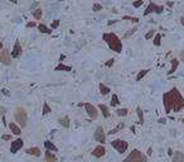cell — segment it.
Returning <instances> with one entry per match:
<instances>
[{
    "instance_id": "cell-12",
    "label": "cell",
    "mask_w": 184,
    "mask_h": 162,
    "mask_svg": "<svg viewBox=\"0 0 184 162\" xmlns=\"http://www.w3.org/2000/svg\"><path fill=\"white\" fill-rule=\"evenodd\" d=\"M105 153H106V148L103 147V144H100V146L95 147V148H93V151H92V156H95L97 158L105 156Z\"/></svg>"
},
{
    "instance_id": "cell-48",
    "label": "cell",
    "mask_w": 184,
    "mask_h": 162,
    "mask_svg": "<svg viewBox=\"0 0 184 162\" xmlns=\"http://www.w3.org/2000/svg\"><path fill=\"white\" fill-rule=\"evenodd\" d=\"M159 123H163V124H164V123H165V119H164V118H163V119H159Z\"/></svg>"
},
{
    "instance_id": "cell-52",
    "label": "cell",
    "mask_w": 184,
    "mask_h": 162,
    "mask_svg": "<svg viewBox=\"0 0 184 162\" xmlns=\"http://www.w3.org/2000/svg\"><path fill=\"white\" fill-rule=\"evenodd\" d=\"M58 1H63V0H58Z\"/></svg>"
},
{
    "instance_id": "cell-3",
    "label": "cell",
    "mask_w": 184,
    "mask_h": 162,
    "mask_svg": "<svg viewBox=\"0 0 184 162\" xmlns=\"http://www.w3.org/2000/svg\"><path fill=\"white\" fill-rule=\"evenodd\" d=\"M122 162H148V158L146 156L139 150H133V152L129 153Z\"/></svg>"
},
{
    "instance_id": "cell-17",
    "label": "cell",
    "mask_w": 184,
    "mask_h": 162,
    "mask_svg": "<svg viewBox=\"0 0 184 162\" xmlns=\"http://www.w3.org/2000/svg\"><path fill=\"white\" fill-rule=\"evenodd\" d=\"M178 66H179V61L176 60V58H173L172 60V67H170V70L168 71V75L174 74V72L176 71V68H178Z\"/></svg>"
},
{
    "instance_id": "cell-37",
    "label": "cell",
    "mask_w": 184,
    "mask_h": 162,
    "mask_svg": "<svg viewBox=\"0 0 184 162\" xmlns=\"http://www.w3.org/2000/svg\"><path fill=\"white\" fill-rule=\"evenodd\" d=\"M114 62H115V60H114V58H111V60H109V61H107L106 62V67H111V66H112V65H114Z\"/></svg>"
},
{
    "instance_id": "cell-35",
    "label": "cell",
    "mask_w": 184,
    "mask_h": 162,
    "mask_svg": "<svg viewBox=\"0 0 184 162\" xmlns=\"http://www.w3.org/2000/svg\"><path fill=\"white\" fill-rule=\"evenodd\" d=\"M58 27H60V19H55L54 22L52 23V27H51V28H52V29H57Z\"/></svg>"
},
{
    "instance_id": "cell-21",
    "label": "cell",
    "mask_w": 184,
    "mask_h": 162,
    "mask_svg": "<svg viewBox=\"0 0 184 162\" xmlns=\"http://www.w3.org/2000/svg\"><path fill=\"white\" fill-rule=\"evenodd\" d=\"M55 71H67V72H69V71H72V67L71 66H67V65H63L61 62V63L55 67Z\"/></svg>"
},
{
    "instance_id": "cell-13",
    "label": "cell",
    "mask_w": 184,
    "mask_h": 162,
    "mask_svg": "<svg viewBox=\"0 0 184 162\" xmlns=\"http://www.w3.org/2000/svg\"><path fill=\"white\" fill-rule=\"evenodd\" d=\"M173 162H184V153L180 152V151H175L173 152Z\"/></svg>"
},
{
    "instance_id": "cell-42",
    "label": "cell",
    "mask_w": 184,
    "mask_h": 162,
    "mask_svg": "<svg viewBox=\"0 0 184 162\" xmlns=\"http://www.w3.org/2000/svg\"><path fill=\"white\" fill-rule=\"evenodd\" d=\"M3 94H4V95H6V96H9V91L8 90H6V89H3Z\"/></svg>"
},
{
    "instance_id": "cell-49",
    "label": "cell",
    "mask_w": 184,
    "mask_h": 162,
    "mask_svg": "<svg viewBox=\"0 0 184 162\" xmlns=\"http://www.w3.org/2000/svg\"><path fill=\"white\" fill-rule=\"evenodd\" d=\"M3 48H4V46H3V42H1V41H0V51H1Z\"/></svg>"
},
{
    "instance_id": "cell-5",
    "label": "cell",
    "mask_w": 184,
    "mask_h": 162,
    "mask_svg": "<svg viewBox=\"0 0 184 162\" xmlns=\"http://www.w3.org/2000/svg\"><path fill=\"white\" fill-rule=\"evenodd\" d=\"M112 144V147L115 148L119 153H125L127 151V148H129V143L126 142V141H122V139H115L111 142Z\"/></svg>"
},
{
    "instance_id": "cell-2",
    "label": "cell",
    "mask_w": 184,
    "mask_h": 162,
    "mask_svg": "<svg viewBox=\"0 0 184 162\" xmlns=\"http://www.w3.org/2000/svg\"><path fill=\"white\" fill-rule=\"evenodd\" d=\"M102 38L107 43V46H109L112 51H115L116 53L122 52V42H121V39L115 33H103Z\"/></svg>"
},
{
    "instance_id": "cell-6",
    "label": "cell",
    "mask_w": 184,
    "mask_h": 162,
    "mask_svg": "<svg viewBox=\"0 0 184 162\" xmlns=\"http://www.w3.org/2000/svg\"><path fill=\"white\" fill-rule=\"evenodd\" d=\"M93 138H95V141H97L100 144H105L106 142V134L105 132H103V128L101 125H98L95 130V134H93Z\"/></svg>"
},
{
    "instance_id": "cell-36",
    "label": "cell",
    "mask_w": 184,
    "mask_h": 162,
    "mask_svg": "<svg viewBox=\"0 0 184 162\" xmlns=\"http://www.w3.org/2000/svg\"><path fill=\"white\" fill-rule=\"evenodd\" d=\"M143 3H144L143 0H137V1H134L133 3V5L135 6V8H140V6L143 5Z\"/></svg>"
},
{
    "instance_id": "cell-30",
    "label": "cell",
    "mask_w": 184,
    "mask_h": 162,
    "mask_svg": "<svg viewBox=\"0 0 184 162\" xmlns=\"http://www.w3.org/2000/svg\"><path fill=\"white\" fill-rule=\"evenodd\" d=\"M149 72V70H141V71H139V74H137V76H136V81H140L141 79H143L145 75H146Z\"/></svg>"
},
{
    "instance_id": "cell-1",
    "label": "cell",
    "mask_w": 184,
    "mask_h": 162,
    "mask_svg": "<svg viewBox=\"0 0 184 162\" xmlns=\"http://www.w3.org/2000/svg\"><path fill=\"white\" fill-rule=\"evenodd\" d=\"M163 104L166 114H169L170 112L178 113L184 108V98L178 89L173 88L163 95Z\"/></svg>"
},
{
    "instance_id": "cell-29",
    "label": "cell",
    "mask_w": 184,
    "mask_h": 162,
    "mask_svg": "<svg viewBox=\"0 0 184 162\" xmlns=\"http://www.w3.org/2000/svg\"><path fill=\"white\" fill-rule=\"evenodd\" d=\"M42 15H43V10H42V9H37V10H34V12H33V17L36 19H40Z\"/></svg>"
},
{
    "instance_id": "cell-27",
    "label": "cell",
    "mask_w": 184,
    "mask_h": 162,
    "mask_svg": "<svg viewBox=\"0 0 184 162\" xmlns=\"http://www.w3.org/2000/svg\"><path fill=\"white\" fill-rule=\"evenodd\" d=\"M116 114L119 117H126L127 114H129V110H127L126 108H122V109H117L116 110Z\"/></svg>"
},
{
    "instance_id": "cell-25",
    "label": "cell",
    "mask_w": 184,
    "mask_h": 162,
    "mask_svg": "<svg viewBox=\"0 0 184 162\" xmlns=\"http://www.w3.org/2000/svg\"><path fill=\"white\" fill-rule=\"evenodd\" d=\"M110 91H111V89L109 88V86H106L103 84H100V92H101L102 95H107Z\"/></svg>"
},
{
    "instance_id": "cell-34",
    "label": "cell",
    "mask_w": 184,
    "mask_h": 162,
    "mask_svg": "<svg viewBox=\"0 0 184 162\" xmlns=\"http://www.w3.org/2000/svg\"><path fill=\"white\" fill-rule=\"evenodd\" d=\"M92 10L93 12H100V10H102V5L101 4H93Z\"/></svg>"
},
{
    "instance_id": "cell-20",
    "label": "cell",
    "mask_w": 184,
    "mask_h": 162,
    "mask_svg": "<svg viewBox=\"0 0 184 162\" xmlns=\"http://www.w3.org/2000/svg\"><path fill=\"white\" fill-rule=\"evenodd\" d=\"M46 161L47 162H55V161H57V157L52 153V151L47 150V152H46Z\"/></svg>"
},
{
    "instance_id": "cell-47",
    "label": "cell",
    "mask_w": 184,
    "mask_h": 162,
    "mask_svg": "<svg viewBox=\"0 0 184 162\" xmlns=\"http://www.w3.org/2000/svg\"><path fill=\"white\" fill-rule=\"evenodd\" d=\"M10 3H13V4H18V0H9Z\"/></svg>"
},
{
    "instance_id": "cell-23",
    "label": "cell",
    "mask_w": 184,
    "mask_h": 162,
    "mask_svg": "<svg viewBox=\"0 0 184 162\" xmlns=\"http://www.w3.org/2000/svg\"><path fill=\"white\" fill-rule=\"evenodd\" d=\"M51 112H52L51 106L48 105L47 101H44V103H43V109H42V114H43V115H47V114H49Z\"/></svg>"
},
{
    "instance_id": "cell-38",
    "label": "cell",
    "mask_w": 184,
    "mask_h": 162,
    "mask_svg": "<svg viewBox=\"0 0 184 162\" xmlns=\"http://www.w3.org/2000/svg\"><path fill=\"white\" fill-rule=\"evenodd\" d=\"M27 27L28 28H34V27H37V23L36 22H29V23H27Z\"/></svg>"
},
{
    "instance_id": "cell-15",
    "label": "cell",
    "mask_w": 184,
    "mask_h": 162,
    "mask_svg": "<svg viewBox=\"0 0 184 162\" xmlns=\"http://www.w3.org/2000/svg\"><path fill=\"white\" fill-rule=\"evenodd\" d=\"M9 128L12 130L13 134H15V136H19L20 133H22V129H20L19 125H16L15 123H9Z\"/></svg>"
},
{
    "instance_id": "cell-7",
    "label": "cell",
    "mask_w": 184,
    "mask_h": 162,
    "mask_svg": "<svg viewBox=\"0 0 184 162\" xmlns=\"http://www.w3.org/2000/svg\"><path fill=\"white\" fill-rule=\"evenodd\" d=\"M163 12H164V6L157 5V4H154V3H150V4L148 5L146 10L144 12V15H149L150 13H157V14H161Z\"/></svg>"
},
{
    "instance_id": "cell-9",
    "label": "cell",
    "mask_w": 184,
    "mask_h": 162,
    "mask_svg": "<svg viewBox=\"0 0 184 162\" xmlns=\"http://www.w3.org/2000/svg\"><path fill=\"white\" fill-rule=\"evenodd\" d=\"M0 62L6 65V66H9V65L12 63V56H10V51L9 50L3 48V50L0 51Z\"/></svg>"
},
{
    "instance_id": "cell-24",
    "label": "cell",
    "mask_w": 184,
    "mask_h": 162,
    "mask_svg": "<svg viewBox=\"0 0 184 162\" xmlns=\"http://www.w3.org/2000/svg\"><path fill=\"white\" fill-rule=\"evenodd\" d=\"M136 114H137V118H139V124H143V123H144V113H143V109H141V108H136Z\"/></svg>"
},
{
    "instance_id": "cell-10",
    "label": "cell",
    "mask_w": 184,
    "mask_h": 162,
    "mask_svg": "<svg viewBox=\"0 0 184 162\" xmlns=\"http://www.w3.org/2000/svg\"><path fill=\"white\" fill-rule=\"evenodd\" d=\"M22 52H23L22 44H20L19 41H15V43H14V47H13V51H12V57H13V58H18V57L22 56Z\"/></svg>"
},
{
    "instance_id": "cell-4",
    "label": "cell",
    "mask_w": 184,
    "mask_h": 162,
    "mask_svg": "<svg viewBox=\"0 0 184 162\" xmlns=\"http://www.w3.org/2000/svg\"><path fill=\"white\" fill-rule=\"evenodd\" d=\"M15 120L19 123V125L24 128V127H27V123H28V114H27V110L22 108V106H19V108H16L15 110Z\"/></svg>"
},
{
    "instance_id": "cell-51",
    "label": "cell",
    "mask_w": 184,
    "mask_h": 162,
    "mask_svg": "<svg viewBox=\"0 0 184 162\" xmlns=\"http://www.w3.org/2000/svg\"><path fill=\"white\" fill-rule=\"evenodd\" d=\"M1 114H3V112H1V109H0V117H1Z\"/></svg>"
},
{
    "instance_id": "cell-43",
    "label": "cell",
    "mask_w": 184,
    "mask_h": 162,
    "mask_svg": "<svg viewBox=\"0 0 184 162\" xmlns=\"http://www.w3.org/2000/svg\"><path fill=\"white\" fill-rule=\"evenodd\" d=\"M168 154H169V156H173V150H172V148H169V151H168Z\"/></svg>"
},
{
    "instance_id": "cell-45",
    "label": "cell",
    "mask_w": 184,
    "mask_h": 162,
    "mask_svg": "<svg viewBox=\"0 0 184 162\" xmlns=\"http://www.w3.org/2000/svg\"><path fill=\"white\" fill-rule=\"evenodd\" d=\"M64 58H66V56H64V54H61V57H60V61L62 62V61L64 60Z\"/></svg>"
},
{
    "instance_id": "cell-32",
    "label": "cell",
    "mask_w": 184,
    "mask_h": 162,
    "mask_svg": "<svg viewBox=\"0 0 184 162\" xmlns=\"http://www.w3.org/2000/svg\"><path fill=\"white\" fill-rule=\"evenodd\" d=\"M161 43V34H155V38H154V44L155 46H160Z\"/></svg>"
},
{
    "instance_id": "cell-22",
    "label": "cell",
    "mask_w": 184,
    "mask_h": 162,
    "mask_svg": "<svg viewBox=\"0 0 184 162\" xmlns=\"http://www.w3.org/2000/svg\"><path fill=\"white\" fill-rule=\"evenodd\" d=\"M44 147H46L47 150H49V151H53V152H57V150H58V148L51 142V141H44Z\"/></svg>"
},
{
    "instance_id": "cell-14",
    "label": "cell",
    "mask_w": 184,
    "mask_h": 162,
    "mask_svg": "<svg viewBox=\"0 0 184 162\" xmlns=\"http://www.w3.org/2000/svg\"><path fill=\"white\" fill-rule=\"evenodd\" d=\"M25 153L32 154V156H36V157H39L40 156V150L38 147H30V148H27L25 150Z\"/></svg>"
},
{
    "instance_id": "cell-16",
    "label": "cell",
    "mask_w": 184,
    "mask_h": 162,
    "mask_svg": "<svg viewBox=\"0 0 184 162\" xmlns=\"http://www.w3.org/2000/svg\"><path fill=\"white\" fill-rule=\"evenodd\" d=\"M58 122H60V124L62 127H64V128H69V117H67V115H64V117H62V118H60L58 119Z\"/></svg>"
},
{
    "instance_id": "cell-31",
    "label": "cell",
    "mask_w": 184,
    "mask_h": 162,
    "mask_svg": "<svg viewBox=\"0 0 184 162\" xmlns=\"http://www.w3.org/2000/svg\"><path fill=\"white\" fill-rule=\"evenodd\" d=\"M136 30H137V27H134L133 29H130L129 32H127V33H126V34H125V36H124V39H127V38H130V37L133 36V34H134L135 32H136Z\"/></svg>"
},
{
    "instance_id": "cell-11",
    "label": "cell",
    "mask_w": 184,
    "mask_h": 162,
    "mask_svg": "<svg viewBox=\"0 0 184 162\" xmlns=\"http://www.w3.org/2000/svg\"><path fill=\"white\" fill-rule=\"evenodd\" d=\"M23 144H24V142H23V139H20V138L13 141L12 146H10V152H12V153H16L20 148L23 147Z\"/></svg>"
},
{
    "instance_id": "cell-44",
    "label": "cell",
    "mask_w": 184,
    "mask_h": 162,
    "mask_svg": "<svg viewBox=\"0 0 184 162\" xmlns=\"http://www.w3.org/2000/svg\"><path fill=\"white\" fill-rule=\"evenodd\" d=\"M148 154H149V156L153 154V148H149V150H148Z\"/></svg>"
},
{
    "instance_id": "cell-28",
    "label": "cell",
    "mask_w": 184,
    "mask_h": 162,
    "mask_svg": "<svg viewBox=\"0 0 184 162\" xmlns=\"http://www.w3.org/2000/svg\"><path fill=\"white\" fill-rule=\"evenodd\" d=\"M124 128H125V124H124V123H120V124H119V125H117V127H116V128L111 129V130H110V132H109V134H115V133H117V132H119V130H120V129H124Z\"/></svg>"
},
{
    "instance_id": "cell-33",
    "label": "cell",
    "mask_w": 184,
    "mask_h": 162,
    "mask_svg": "<svg viewBox=\"0 0 184 162\" xmlns=\"http://www.w3.org/2000/svg\"><path fill=\"white\" fill-rule=\"evenodd\" d=\"M155 34V30L154 29H151V30H149V32L145 34V39H150V38H153V36Z\"/></svg>"
},
{
    "instance_id": "cell-40",
    "label": "cell",
    "mask_w": 184,
    "mask_h": 162,
    "mask_svg": "<svg viewBox=\"0 0 184 162\" xmlns=\"http://www.w3.org/2000/svg\"><path fill=\"white\" fill-rule=\"evenodd\" d=\"M124 19H129V20H133V22H139V19L135 18V17H124Z\"/></svg>"
},
{
    "instance_id": "cell-53",
    "label": "cell",
    "mask_w": 184,
    "mask_h": 162,
    "mask_svg": "<svg viewBox=\"0 0 184 162\" xmlns=\"http://www.w3.org/2000/svg\"><path fill=\"white\" fill-rule=\"evenodd\" d=\"M182 122H183V123H184V119H182Z\"/></svg>"
},
{
    "instance_id": "cell-18",
    "label": "cell",
    "mask_w": 184,
    "mask_h": 162,
    "mask_svg": "<svg viewBox=\"0 0 184 162\" xmlns=\"http://www.w3.org/2000/svg\"><path fill=\"white\" fill-rule=\"evenodd\" d=\"M38 29H39L40 33H44V34H52V32H53V29L48 28V27L44 26V24H39V26H38Z\"/></svg>"
},
{
    "instance_id": "cell-41",
    "label": "cell",
    "mask_w": 184,
    "mask_h": 162,
    "mask_svg": "<svg viewBox=\"0 0 184 162\" xmlns=\"http://www.w3.org/2000/svg\"><path fill=\"white\" fill-rule=\"evenodd\" d=\"M179 57H180V61H182V62H183V63H184V50L182 51V52H180V54H179Z\"/></svg>"
},
{
    "instance_id": "cell-39",
    "label": "cell",
    "mask_w": 184,
    "mask_h": 162,
    "mask_svg": "<svg viewBox=\"0 0 184 162\" xmlns=\"http://www.w3.org/2000/svg\"><path fill=\"white\" fill-rule=\"evenodd\" d=\"M1 138L4 141H10V139H12V136H10V134H3Z\"/></svg>"
},
{
    "instance_id": "cell-50",
    "label": "cell",
    "mask_w": 184,
    "mask_h": 162,
    "mask_svg": "<svg viewBox=\"0 0 184 162\" xmlns=\"http://www.w3.org/2000/svg\"><path fill=\"white\" fill-rule=\"evenodd\" d=\"M78 106H85V103H78Z\"/></svg>"
},
{
    "instance_id": "cell-26",
    "label": "cell",
    "mask_w": 184,
    "mask_h": 162,
    "mask_svg": "<svg viewBox=\"0 0 184 162\" xmlns=\"http://www.w3.org/2000/svg\"><path fill=\"white\" fill-rule=\"evenodd\" d=\"M119 104H120V101H119V96H117V94H112V98H111V105L117 106Z\"/></svg>"
},
{
    "instance_id": "cell-46",
    "label": "cell",
    "mask_w": 184,
    "mask_h": 162,
    "mask_svg": "<svg viewBox=\"0 0 184 162\" xmlns=\"http://www.w3.org/2000/svg\"><path fill=\"white\" fill-rule=\"evenodd\" d=\"M180 24H182V26H184V15L182 17V18H180Z\"/></svg>"
},
{
    "instance_id": "cell-8",
    "label": "cell",
    "mask_w": 184,
    "mask_h": 162,
    "mask_svg": "<svg viewBox=\"0 0 184 162\" xmlns=\"http://www.w3.org/2000/svg\"><path fill=\"white\" fill-rule=\"evenodd\" d=\"M85 109H86V113L88 114L90 118H92V119L98 118V112H97V108L95 105H92L91 103H85Z\"/></svg>"
},
{
    "instance_id": "cell-19",
    "label": "cell",
    "mask_w": 184,
    "mask_h": 162,
    "mask_svg": "<svg viewBox=\"0 0 184 162\" xmlns=\"http://www.w3.org/2000/svg\"><path fill=\"white\" fill-rule=\"evenodd\" d=\"M98 109L101 110L102 115L105 117V118H110V112H109V108H107L106 105H103V104H100V105H98Z\"/></svg>"
}]
</instances>
